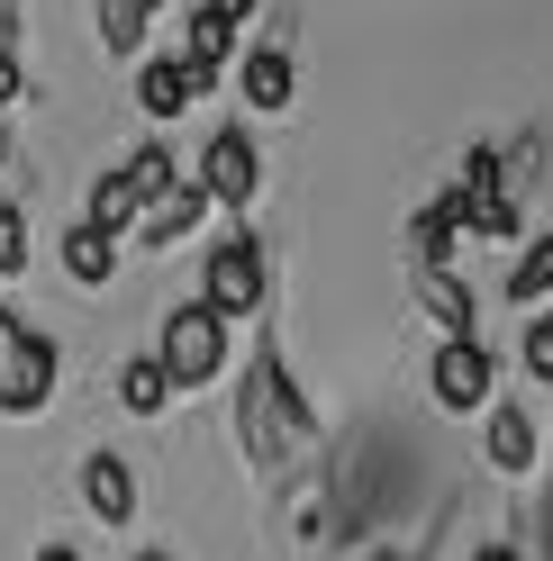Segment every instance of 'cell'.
<instances>
[{"label":"cell","mask_w":553,"mask_h":561,"mask_svg":"<svg viewBox=\"0 0 553 561\" xmlns=\"http://www.w3.org/2000/svg\"><path fill=\"white\" fill-rule=\"evenodd\" d=\"M236 444H246V462L263 480H291L308 453H318V408H308V390L291 380L282 363V344H255V363H246V390H236Z\"/></svg>","instance_id":"cell-1"},{"label":"cell","mask_w":553,"mask_h":561,"mask_svg":"<svg viewBox=\"0 0 553 561\" xmlns=\"http://www.w3.org/2000/svg\"><path fill=\"white\" fill-rule=\"evenodd\" d=\"M227 344H236V327L210 299H172L163 327H155V363H163L172 390H210V380L227 371Z\"/></svg>","instance_id":"cell-2"},{"label":"cell","mask_w":553,"mask_h":561,"mask_svg":"<svg viewBox=\"0 0 553 561\" xmlns=\"http://www.w3.org/2000/svg\"><path fill=\"white\" fill-rule=\"evenodd\" d=\"M200 299H210L227 327H246L255 308L272 299V254H263V236H255V227H236V236L210 244V263H200Z\"/></svg>","instance_id":"cell-3"},{"label":"cell","mask_w":553,"mask_h":561,"mask_svg":"<svg viewBox=\"0 0 553 561\" xmlns=\"http://www.w3.org/2000/svg\"><path fill=\"white\" fill-rule=\"evenodd\" d=\"M55 371H64L55 335L27 327L19 308H0V416H37L55 399Z\"/></svg>","instance_id":"cell-4"},{"label":"cell","mask_w":553,"mask_h":561,"mask_svg":"<svg viewBox=\"0 0 553 561\" xmlns=\"http://www.w3.org/2000/svg\"><path fill=\"white\" fill-rule=\"evenodd\" d=\"M191 182L210 191V208H236V218L255 208V191H263V146L246 136V118H227L210 146H200V172H191Z\"/></svg>","instance_id":"cell-5"},{"label":"cell","mask_w":553,"mask_h":561,"mask_svg":"<svg viewBox=\"0 0 553 561\" xmlns=\"http://www.w3.org/2000/svg\"><path fill=\"white\" fill-rule=\"evenodd\" d=\"M427 399H436L444 416L490 408V399H499V363H490V344H481V335H444V344H436V363H427Z\"/></svg>","instance_id":"cell-6"},{"label":"cell","mask_w":553,"mask_h":561,"mask_svg":"<svg viewBox=\"0 0 553 561\" xmlns=\"http://www.w3.org/2000/svg\"><path fill=\"white\" fill-rule=\"evenodd\" d=\"M200 91H218V73L191 64V55H146V64H136V110H146V118H182Z\"/></svg>","instance_id":"cell-7"},{"label":"cell","mask_w":553,"mask_h":561,"mask_svg":"<svg viewBox=\"0 0 553 561\" xmlns=\"http://www.w3.org/2000/svg\"><path fill=\"white\" fill-rule=\"evenodd\" d=\"M481 453H490V471H499V480H535V408H527V399H490Z\"/></svg>","instance_id":"cell-8"},{"label":"cell","mask_w":553,"mask_h":561,"mask_svg":"<svg viewBox=\"0 0 553 561\" xmlns=\"http://www.w3.org/2000/svg\"><path fill=\"white\" fill-rule=\"evenodd\" d=\"M200 218H210V191H200V182H172L163 199L136 208V244H146V254H172V244H182Z\"/></svg>","instance_id":"cell-9"},{"label":"cell","mask_w":553,"mask_h":561,"mask_svg":"<svg viewBox=\"0 0 553 561\" xmlns=\"http://www.w3.org/2000/svg\"><path fill=\"white\" fill-rule=\"evenodd\" d=\"M82 507L100 525H127L136 516V462H127V453H82Z\"/></svg>","instance_id":"cell-10"},{"label":"cell","mask_w":553,"mask_h":561,"mask_svg":"<svg viewBox=\"0 0 553 561\" xmlns=\"http://www.w3.org/2000/svg\"><path fill=\"white\" fill-rule=\"evenodd\" d=\"M418 308L444 327V335H481V299H472V280L454 263H427L418 272Z\"/></svg>","instance_id":"cell-11"},{"label":"cell","mask_w":553,"mask_h":561,"mask_svg":"<svg viewBox=\"0 0 553 561\" xmlns=\"http://www.w3.org/2000/svg\"><path fill=\"white\" fill-rule=\"evenodd\" d=\"M236 91H246V110H291V91H300V64L282 46H246V64H236Z\"/></svg>","instance_id":"cell-12"},{"label":"cell","mask_w":553,"mask_h":561,"mask_svg":"<svg viewBox=\"0 0 553 561\" xmlns=\"http://www.w3.org/2000/svg\"><path fill=\"white\" fill-rule=\"evenodd\" d=\"M454 244H463V199L454 191H444V199H427L418 208V218H408V263H454Z\"/></svg>","instance_id":"cell-13"},{"label":"cell","mask_w":553,"mask_h":561,"mask_svg":"<svg viewBox=\"0 0 553 561\" xmlns=\"http://www.w3.org/2000/svg\"><path fill=\"white\" fill-rule=\"evenodd\" d=\"M64 280H74V290H110V280H119V236L74 227V236H64Z\"/></svg>","instance_id":"cell-14"},{"label":"cell","mask_w":553,"mask_h":561,"mask_svg":"<svg viewBox=\"0 0 553 561\" xmlns=\"http://www.w3.org/2000/svg\"><path fill=\"white\" fill-rule=\"evenodd\" d=\"M236 46H246V27H236L227 10H210V0H200V10H191V27H182V55H191V64H210V73H227V64H236Z\"/></svg>","instance_id":"cell-15"},{"label":"cell","mask_w":553,"mask_h":561,"mask_svg":"<svg viewBox=\"0 0 553 561\" xmlns=\"http://www.w3.org/2000/svg\"><path fill=\"white\" fill-rule=\"evenodd\" d=\"M508 308H553V236H535V244H517V263H508Z\"/></svg>","instance_id":"cell-16"},{"label":"cell","mask_w":553,"mask_h":561,"mask_svg":"<svg viewBox=\"0 0 553 561\" xmlns=\"http://www.w3.org/2000/svg\"><path fill=\"white\" fill-rule=\"evenodd\" d=\"M163 0H100V55H146V27H155Z\"/></svg>","instance_id":"cell-17"},{"label":"cell","mask_w":553,"mask_h":561,"mask_svg":"<svg viewBox=\"0 0 553 561\" xmlns=\"http://www.w3.org/2000/svg\"><path fill=\"white\" fill-rule=\"evenodd\" d=\"M136 208H146V199H136V182H127V172L110 163V172L91 182V208H82V227H100V236H127V227H136Z\"/></svg>","instance_id":"cell-18"},{"label":"cell","mask_w":553,"mask_h":561,"mask_svg":"<svg viewBox=\"0 0 553 561\" xmlns=\"http://www.w3.org/2000/svg\"><path fill=\"white\" fill-rule=\"evenodd\" d=\"M119 408H127V416H163V408H172V380H163L155 354H127V363H119Z\"/></svg>","instance_id":"cell-19"},{"label":"cell","mask_w":553,"mask_h":561,"mask_svg":"<svg viewBox=\"0 0 553 561\" xmlns=\"http://www.w3.org/2000/svg\"><path fill=\"white\" fill-rule=\"evenodd\" d=\"M119 172L136 182V199H163L172 182H182V172H172V146H127V154H119Z\"/></svg>","instance_id":"cell-20"},{"label":"cell","mask_w":553,"mask_h":561,"mask_svg":"<svg viewBox=\"0 0 553 561\" xmlns=\"http://www.w3.org/2000/svg\"><path fill=\"white\" fill-rule=\"evenodd\" d=\"M19 27H27V0H10V27H0V110L27 100V55H19Z\"/></svg>","instance_id":"cell-21"},{"label":"cell","mask_w":553,"mask_h":561,"mask_svg":"<svg viewBox=\"0 0 553 561\" xmlns=\"http://www.w3.org/2000/svg\"><path fill=\"white\" fill-rule=\"evenodd\" d=\"M517 552H527V561H553V453H544V480H535V516H527V535H517Z\"/></svg>","instance_id":"cell-22"},{"label":"cell","mask_w":553,"mask_h":561,"mask_svg":"<svg viewBox=\"0 0 553 561\" xmlns=\"http://www.w3.org/2000/svg\"><path fill=\"white\" fill-rule=\"evenodd\" d=\"M0 280H27V208L0 199Z\"/></svg>","instance_id":"cell-23"},{"label":"cell","mask_w":553,"mask_h":561,"mask_svg":"<svg viewBox=\"0 0 553 561\" xmlns=\"http://www.w3.org/2000/svg\"><path fill=\"white\" fill-rule=\"evenodd\" d=\"M517 363H527L535 380H553V308H535L527 335H517Z\"/></svg>","instance_id":"cell-24"},{"label":"cell","mask_w":553,"mask_h":561,"mask_svg":"<svg viewBox=\"0 0 553 561\" xmlns=\"http://www.w3.org/2000/svg\"><path fill=\"white\" fill-rule=\"evenodd\" d=\"M472 561H527V552H517V543H481Z\"/></svg>","instance_id":"cell-25"},{"label":"cell","mask_w":553,"mask_h":561,"mask_svg":"<svg viewBox=\"0 0 553 561\" xmlns=\"http://www.w3.org/2000/svg\"><path fill=\"white\" fill-rule=\"evenodd\" d=\"M27 561H82L74 543H37V552H27Z\"/></svg>","instance_id":"cell-26"},{"label":"cell","mask_w":553,"mask_h":561,"mask_svg":"<svg viewBox=\"0 0 553 561\" xmlns=\"http://www.w3.org/2000/svg\"><path fill=\"white\" fill-rule=\"evenodd\" d=\"M210 10H227L236 27H246V19H255V0H210Z\"/></svg>","instance_id":"cell-27"},{"label":"cell","mask_w":553,"mask_h":561,"mask_svg":"<svg viewBox=\"0 0 553 561\" xmlns=\"http://www.w3.org/2000/svg\"><path fill=\"white\" fill-rule=\"evenodd\" d=\"M10 154H19V146H10V110H0V163H10Z\"/></svg>","instance_id":"cell-28"},{"label":"cell","mask_w":553,"mask_h":561,"mask_svg":"<svg viewBox=\"0 0 553 561\" xmlns=\"http://www.w3.org/2000/svg\"><path fill=\"white\" fill-rule=\"evenodd\" d=\"M363 561H418V552H363Z\"/></svg>","instance_id":"cell-29"},{"label":"cell","mask_w":553,"mask_h":561,"mask_svg":"<svg viewBox=\"0 0 553 561\" xmlns=\"http://www.w3.org/2000/svg\"><path fill=\"white\" fill-rule=\"evenodd\" d=\"M136 561H172V552H163V543H146V552H136Z\"/></svg>","instance_id":"cell-30"}]
</instances>
